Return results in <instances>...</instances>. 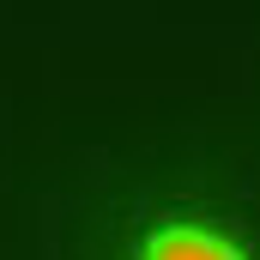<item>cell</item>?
Segmentation results:
<instances>
[{
	"instance_id": "1",
	"label": "cell",
	"mask_w": 260,
	"mask_h": 260,
	"mask_svg": "<svg viewBox=\"0 0 260 260\" xmlns=\"http://www.w3.org/2000/svg\"><path fill=\"white\" fill-rule=\"evenodd\" d=\"M133 260H254V254L236 230H218L206 218H164L133 242Z\"/></svg>"
}]
</instances>
